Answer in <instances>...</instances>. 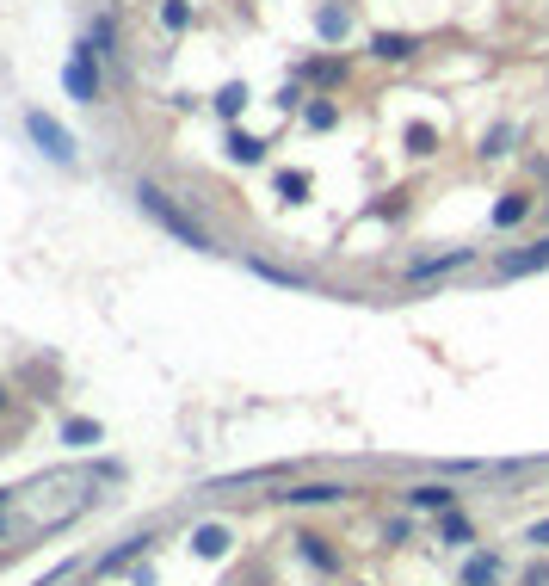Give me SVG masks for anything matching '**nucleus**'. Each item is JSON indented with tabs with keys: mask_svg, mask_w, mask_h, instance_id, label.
I'll list each match as a JSON object with an SVG mask.
<instances>
[{
	"mask_svg": "<svg viewBox=\"0 0 549 586\" xmlns=\"http://www.w3.org/2000/svg\"><path fill=\"white\" fill-rule=\"evenodd\" d=\"M377 56L383 62H408L414 56V38H377Z\"/></svg>",
	"mask_w": 549,
	"mask_h": 586,
	"instance_id": "nucleus-8",
	"label": "nucleus"
},
{
	"mask_svg": "<svg viewBox=\"0 0 549 586\" xmlns=\"http://www.w3.org/2000/svg\"><path fill=\"white\" fill-rule=\"evenodd\" d=\"M531 537H543V543H549V525H537V531H531Z\"/></svg>",
	"mask_w": 549,
	"mask_h": 586,
	"instance_id": "nucleus-11",
	"label": "nucleus"
},
{
	"mask_svg": "<svg viewBox=\"0 0 549 586\" xmlns=\"http://www.w3.org/2000/svg\"><path fill=\"white\" fill-rule=\"evenodd\" d=\"M142 549H149V537H124V543L112 549V556H105V562H99V574H112V568H124L130 556H142Z\"/></svg>",
	"mask_w": 549,
	"mask_h": 586,
	"instance_id": "nucleus-6",
	"label": "nucleus"
},
{
	"mask_svg": "<svg viewBox=\"0 0 549 586\" xmlns=\"http://www.w3.org/2000/svg\"><path fill=\"white\" fill-rule=\"evenodd\" d=\"M136 198H142V210H149V216H155V223H161L167 235H179L186 247H210V235H204V229L192 223L186 210H173V198H167L161 186H136Z\"/></svg>",
	"mask_w": 549,
	"mask_h": 586,
	"instance_id": "nucleus-1",
	"label": "nucleus"
},
{
	"mask_svg": "<svg viewBox=\"0 0 549 586\" xmlns=\"http://www.w3.org/2000/svg\"><path fill=\"white\" fill-rule=\"evenodd\" d=\"M525 210H531L525 198H500V204H494V229H512V223H525Z\"/></svg>",
	"mask_w": 549,
	"mask_h": 586,
	"instance_id": "nucleus-7",
	"label": "nucleus"
},
{
	"mask_svg": "<svg viewBox=\"0 0 549 586\" xmlns=\"http://www.w3.org/2000/svg\"><path fill=\"white\" fill-rule=\"evenodd\" d=\"M414 506H451V488H414Z\"/></svg>",
	"mask_w": 549,
	"mask_h": 586,
	"instance_id": "nucleus-10",
	"label": "nucleus"
},
{
	"mask_svg": "<svg viewBox=\"0 0 549 586\" xmlns=\"http://www.w3.org/2000/svg\"><path fill=\"white\" fill-rule=\"evenodd\" d=\"M25 130H31V142H38V149H44L50 161H62V167L75 161V142H68V130H62L56 118H44V112H31V118H25Z\"/></svg>",
	"mask_w": 549,
	"mask_h": 586,
	"instance_id": "nucleus-2",
	"label": "nucleus"
},
{
	"mask_svg": "<svg viewBox=\"0 0 549 586\" xmlns=\"http://www.w3.org/2000/svg\"><path fill=\"white\" fill-rule=\"evenodd\" d=\"M340 488H297V494H284L290 506H315V500H334Z\"/></svg>",
	"mask_w": 549,
	"mask_h": 586,
	"instance_id": "nucleus-9",
	"label": "nucleus"
},
{
	"mask_svg": "<svg viewBox=\"0 0 549 586\" xmlns=\"http://www.w3.org/2000/svg\"><path fill=\"white\" fill-rule=\"evenodd\" d=\"M87 56H93V44H81V50H75V62H68V93H75L81 105H93V99H99V75L87 68Z\"/></svg>",
	"mask_w": 549,
	"mask_h": 586,
	"instance_id": "nucleus-3",
	"label": "nucleus"
},
{
	"mask_svg": "<svg viewBox=\"0 0 549 586\" xmlns=\"http://www.w3.org/2000/svg\"><path fill=\"white\" fill-rule=\"evenodd\" d=\"M537 266H549V241H537L531 253H506L500 260V272H537Z\"/></svg>",
	"mask_w": 549,
	"mask_h": 586,
	"instance_id": "nucleus-5",
	"label": "nucleus"
},
{
	"mask_svg": "<svg viewBox=\"0 0 549 586\" xmlns=\"http://www.w3.org/2000/svg\"><path fill=\"white\" fill-rule=\"evenodd\" d=\"M469 260H475L469 247H451V253H432V260H414L408 278H445V272H457V266H469Z\"/></svg>",
	"mask_w": 549,
	"mask_h": 586,
	"instance_id": "nucleus-4",
	"label": "nucleus"
}]
</instances>
